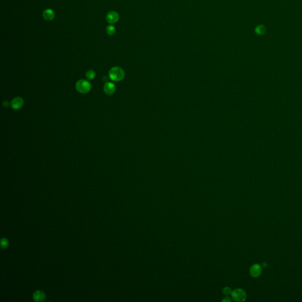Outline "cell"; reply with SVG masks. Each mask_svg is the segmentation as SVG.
Segmentation results:
<instances>
[{
    "instance_id": "obj_1",
    "label": "cell",
    "mask_w": 302,
    "mask_h": 302,
    "mask_svg": "<svg viewBox=\"0 0 302 302\" xmlns=\"http://www.w3.org/2000/svg\"><path fill=\"white\" fill-rule=\"evenodd\" d=\"M109 76L112 80L114 82H120L124 77V70L119 67H113L109 71Z\"/></svg>"
},
{
    "instance_id": "obj_2",
    "label": "cell",
    "mask_w": 302,
    "mask_h": 302,
    "mask_svg": "<svg viewBox=\"0 0 302 302\" xmlns=\"http://www.w3.org/2000/svg\"><path fill=\"white\" fill-rule=\"evenodd\" d=\"M76 89L79 93L86 94L90 91L92 89V85L88 80L82 79L76 83Z\"/></svg>"
},
{
    "instance_id": "obj_3",
    "label": "cell",
    "mask_w": 302,
    "mask_h": 302,
    "mask_svg": "<svg viewBox=\"0 0 302 302\" xmlns=\"http://www.w3.org/2000/svg\"><path fill=\"white\" fill-rule=\"evenodd\" d=\"M232 298L236 302H244L247 299V293L242 288H236L232 291L231 294Z\"/></svg>"
},
{
    "instance_id": "obj_4",
    "label": "cell",
    "mask_w": 302,
    "mask_h": 302,
    "mask_svg": "<svg viewBox=\"0 0 302 302\" xmlns=\"http://www.w3.org/2000/svg\"><path fill=\"white\" fill-rule=\"evenodd\" d=\"M106 19L109 24H115L119 20V15L116 11H110L106 15Z\"/></svg>"
},
{
    "instance_id": "obj_5",
    "label": "cell",
    "mask_w": 302,
    "mask_h": 302,
    "mask_svg": "<svg viewBox=\"0 0 302 302\" xmlns=\"http://www.w3.org/2000/svg\"><path fill=\"white\" fill-rule=\"evenodd\" d=\"M262 272V268L261 266L259 264H254L250 269V273L251 275L253 277H258L260 276Z\"/></svg>"
},
{
    "instance_id": "obj_6",
    "label": "cell",
    "mask_w": 302,
    "mask_h": 302,
    "mask_svg": "<svg viewBox=\"0 0 302 302\" xmlns=\"http://www.w3.org/2000/svg\"><path fill=\"white\" fill-rule=\"evenodd\" d=\"M24 104V100L20 97L13 99L11 102V106L14 110H19Z\"/></svg>"
},
{
    "instance_id": "obj_7",
    "label": "cell",
    "mask_w": 302,
    "mask_h": 302,
    "mask_svg": "<svg viewBox=\"0 0 302 302\" xmlns=\"http://www.w3.org/2000/svg\"><path fill=\"white\" fill-rule=\"evenodd\" d=\"M104 91L108 95H112L114 94L116 90L115 85L112 82H106L104 86Z\"/></svg>"
},
{
    "instance_id": "obj_8",
    "label": "cell",
    "mask_w": 302,
    "mask_h": 302,
    "mask_svg": "<svg viewBox=\"0 0 302 302\" xmlns=\"http://www.w3.org/2000/svg\"><path fill=\"white\" fill-rule=\"evenodd\" d=\"M43 16L44 18L47 21L53 20L55 17V13L51 9H46L43 11Z\"/></svg>"
},
{
    "instance_id": "obj_9",
    "label": "cell",
    "mask_w": 302,
    "mask_h": 302,
    "mask_svg": "<svg viewBox=\"0 0 302 302\" xmlns=\"http://www.w3.org/2000/svg\"><path fill=\"white\" fill-rule=\"evenodd\" d=\"M33 298L35 301L41 302V301H43L44 300L45 295L43 292L39 290V291L35 292L34 293Z\"/></svg>"
},
{
    "instance_id": "obj_10",
    "label": "cell",
    "mask_w": 302,
    "mask_h": 302,
    "mask_svg": "<svg viewBox=\"0 0 302 302\" xmlns=\"http://www.w3.org/2000/svg\"><path fill=\"white\" fill-rule=\"evenodd\" d=\"M116 28L113 25H109L106 27V33L109 35H112L115 33Z\"/></svg>"
},
{
    "instance_id": "obj_11",
    "label": "cell",
    "mask_w": 302,
    "mask_h": 302,
    "mask_svg": "<svg viewBox=\"0 0 302 302\" xmlns=\"http://www.w3.org/2000/svg\"><path fill=\"white\" fill-rule=\"evenodd\" d=\"M255 31L257 35H263L266 31V28H265V27H264L263 26L260 25V26H259L255 28Z\"/></svg>"
},
{
    "instance_id": "obj_12",
    "label": "cell",
    "mask_w": 302,
    "mask_h": 302,
    "mask_svg": "<svg viewBox=\"0 0 302 302\" xmlns=\"http://www.w3.org/2000/svg\"><path fill=\"white\" fill-rule=\"evenodd\" d=\"M95 76H96V74H95V72L92 70H88L87 72H86V77L89 79V80H93L95 77Z\"/></svg>"
},
{
    "instance_id": "obj_13",
    "label": "cell",
    "mask_w": 302,
    "mask_h": 302,
    "mask_svg": "<svg viewBox=\"0 0 302 302\" xmlns=\"http://www.w3.org/2000/svg\"><path fill=\"white\" fill-rule=\"evenodd\" d=\"M232 291L233 290L231 289L230 288H229V287H225V288H224L223 289H222V293H223V294L226 296L230 295L231 294V293H232Z\"/></svg>"
},
{
    "instance_id": "obj_14",
    "label": "cell",
    "mask_w": 302,
    "mask_h": 302,
    "mask_svg": "<svg viewBox=\"0 0 302 302\" xmlns=\"http://www.w3.org/2000/svg\"><path fill=\"white\" fill-rule=\"evenodd\" d=\"M8 241L6 239H2L1 240V247L2 248H4L8 246Z\"/></svg>"
},
{
    "instance_id": "obj_15",
    "label": "cell",
    "mask_w": 302,
    "mask_h": 302,
    "mask_svg": "<svg viewBox=\"0 0 302 302\" xmlns=\"http://www.w3.org/2000/svg\"><path fill=\"white\" fill-rule=\"evenodd\" d=\"M231 300L230 299V298L229 297H227V296L226 297H224V299L222 300V302H231Z\"/></svg>"
},
{
    "instance_id": "obj_16",
    "label": "cell",
    "mask_w": 302,
    "mask_h": 302,
    "mask_svg": "<svg viewBox=\"0 0 302 302\" xmlns=\"http://www.w3.org/2000/svg\"><path fill=\"white\" fill-rule=\"evenodd\" d=\"M4 105L5 106L4 107H8L9 106V103L8 102V101H4Z\"/></svg>"
}]
</instances>
